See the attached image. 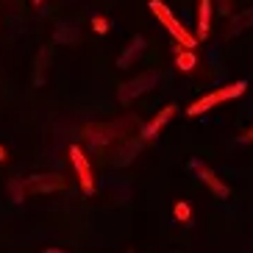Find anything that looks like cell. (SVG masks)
<instances>
[{
	"instance_id": "1",
	"label": "cell",
	"mask_w": 253,
	"mask_h": 253,
	"mask_svg": "<svg viewBox=\"0 0 253 253\" xmlns=\"http://www.w3.org/2000/svg\"><path fill=\"white\" fill-rule=\"evenodd\" d=\"M245 89H248V84L245 81H234V84H228V86H220V89H214V92H209V95H203V97H198L189 109H186V117H201L203 112H209V109H214L217 103H223V100H234V97H239V95H245Z\"/></svg>"
},
{
	"instance_id": "2",
	"label": "cell",
	"mask_w": 253,
	"mask_h": 253,
	"mask_svg": "<svg viewBox=\"0 0 253 253\" xmlns=\"http://www.w3.org/2000/svg\"><path fill=\"white\" fill-rule=\"evenodd\" d=\"M148 8L159 17V23H162L164 28L170 31L172 39H175V42H178L181 47H189V50H195V47H198V42H201V39L192 37V34H189V31H186L184 25H181L178 20H175V17H172V11H170L167 6H164L162 0H148Z\"/></svg>"
},
{
	"instance_id": "3",
	"label": "cell",
	"mask_w": 253,
	"mask_h": 253,
	"mask_svg": "<svg viewBox=\"0 0 253 253\" xmlns=\"http://www.w3.org/2000/svg\"><path fill=\"white\" fill-rule=\"evenodd\" d=\"M70 164H73L75 178H78V184H81V192H84V195H92V192H95V178H92V164H89L86 153H84V150L78 148V145H70Z\"/></svg>"
},
{
	"instance_id": "4",
	"label": "cell",
	"mask_w": 253,
	"mask_h": 253,
	"mask_svg": "<svg viewBox=\"0 0 253 253\" xmlns=\"http://www.w3.org/2000/svg\"><path fill=\"white\" fill-rule=\"evenodd\" d=\"M189 170H192L195 175H198V181H203V184L209 186V192L214 195V198H223V201H228V195H231L228 184H225L223 178H217V172L211 170V167H206L203 162L192 159V162H189Z\"/></svg>"
},
{
	"instance_id": "5",
	"label": "cell",
	"mask_w": 253,
	"mask_h": 253,
	"mask_svg": "<svg viewBox=\"0 0 253 253\" xmlns=\"http://www.w3.org/2000/svg\"><path fill=\"white\" fill-rule=\"evenodd\" d=\"M156 84H159V73H156V70H153V73H142L139 78H134V81H128V84L120 86L117 100H120V103H131L134 97H139V95H145L148 89H153Z\"/></svg>"
},
{
	"instance_id": "6",
	"label": "cell",
	"mask_w": 253,
	"mask_h": 253,
	"mask_svg": "<svg viewBox=\"0 0 253 253\" xmlns=\"http://www.w3.org/2000/svg\"><path fill=\"white\" fill-rule=\"evenodd\" d=\"M64 189V178H61L59 172H39V175H31V178L23 181V192L25 195H45V192H59Z\"/></svg>"
},
{
	"instance_id": "7",
	"label": "cell",
	"mask_w": 253,
	"mask_h": 253,
	"mask_svg": "<svg viewBox=\"0 0 253 253\" xmlns=\"http://www.w3.org/2000/svg\"><path fill=\"white\" fill-rule=\"evenodd\" d=\"M175 112H178V106H175V103H167V106H164V109H162V112L156 114V117L150 120L148 126L142 128V139H145V142L156 139V136L162 134V128L167 126V123H170L172 117H175Z\"/></svg>"
},
{
	"instance_id": "8",
	"label": "cell",
	"mask_w": 253,
	"mask_h": 253,
	"mask_svg": "<svg viewBox=\"0 0 253 253\" xmlns=\"http://www.w3.org/2000/svg\"><path fill=\"white\" fill-rule=\"evenodd\" d=\"M209 34H211V0H198V31H195V37L206 42Z\"/></svg>"
},
{
	"instance_id": "9",
	"label": "cell",
	"mask_w": 253,
	"mask_h": 253,
	"mask_svg": "<svg viewBox=\"0 0 253 253\" xmlns=\"http://www.w3.org/2000/svg\"><path fill=\"white\" fill-rule=\"evenodd\" d=\"M142 53H145V37H136L131 45L126 47V50L120 53V59H117V67L120 70H126V67H131L136 59H139Z\"/></svg>"
},
{
	"instance_id": "10",
	"label": "cell",
	"mask_w": 253,
	"mask_h": 253,
	"mask_svg": "<svg viewBox=\"0 0 253 253\" xmlns=\"http://www.w3.org/2000/svg\"><path fill=\"white\" fill-rule=\"evenodd\" d=\"M175 67L181 70V73H192L195 67H198V56H195V50H189V47H175Z\"/></svg>"
},
{
	"instance_id": "11",
	"label": "cell",
	"mask_w": 253,
	"mask_h": 253,
	"mask_svg": "<svg viewBox=\"0 0 253 253\" xmlns=\"http://www.w3.org/2000/svg\"><path fill=\"white\" fill-rule=\"evenodd\" d=\"M172 214H175V220H178V223H184V225L192 223V209H189V203H186V201L175 203V206H172Z\"/></svg>"
},
{
	"instance_id": "12",
	"label": "cell",
	"mask_w": 253,
	"mask_h": 253,
	"mask_svg": "<svg viewBox=\"0 0 253 253\" xmlns=\"http://www.w3.org/2000/svg\"><path fill=\"white\" fill-rule=\"evenodd\" d=\"M234 23H237V25L231 28V34H237V31L242 28V25H253V8H251V11H245V14H239L237 20H234Z\"/></svg>"
},
{
	"instance_id": "13",
	"label": "cell",
	"mask_w": 253,
	"mask_h": 253,
	"mask_svg": "<svg viewBox=\"0 0 253 253\" xmlns=\"http://www.w3.org/2000/svg\"><path fill=\"white\" fill-rule=\"evenodd\" d=\"M92 28H95V34H106V31H109V20L100 17V14H95L92 17Z\"/></svg>"
},
{
	"instance_id": "14",
	"label": "cell",
	"mask_w": 253,
	"mask_h": 253,
	"mask_svg": "<svg viewBox=\"0 0 253 253\" xmlns=\"http://www.w3.org/2000/svg\"><path fill=\"white\" fill-rule=\"evenodd\" d=\"M239 142H242V145H248V142H253V128H248L245 134L239 136Z\"/></svg>"
},
{
	"instance_id": "15",
	"label": "cell",
	"mask_w": 253,
	"mask_h": 253,
	"mask_svg": "<svg viewBox=\"0 0 253 253\" xmlns=\"http://www.w3.org/2000/svg\"><path fill=\"white\" fill-rule=\"evenodd\" d=\"M6 159H8V153H6V148L0 145V162H6Z\"/></svg>"
},
{
	"instance_id": "16",
	"label": "cell",
	"mask_w": 253,
	"mask_h": 253,
	"mask_svg": "<svg viewBox=\"0 0 253 253\" xmlns=\"http://www.w3.org/2000/svg\"><path fill=\"white\" fill-rule=\"evenodd\" d=\"M45 253H67V251H61V248H47Z\"/></svg>"
},
{
	"instance_id": "17",
	"label": "cell",
	"mask_w": 253,
	"mask_h": 253,
	"mask_svg": "<svg viewBox=\"0 0 253 253\" xmlns=\"http://www.w3.org/2000/svg\"><path fill=\"white\" fill-rule=\"evenodd\" d=\"M34 6H42V0H34Z\"/></svg>"
},
{
	"instance_id": "18",
	"label": "cell",
	"mask_w": 253,
	"mask_h": 253,
	"mask_svg": "<svg viewBox=\"0 0 253 253\" xmlns=\"http://www.w3.org/2000/svg\"><path fill=\"white\" fill-rule=\"evenodd\" d=\"M128 253H134V251H128Z\"/></svg>"
}]
</instances>
